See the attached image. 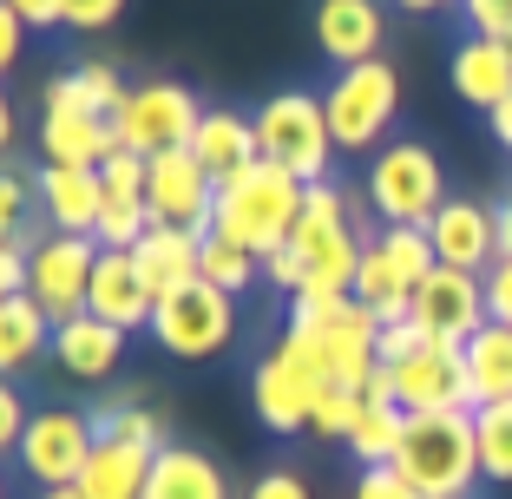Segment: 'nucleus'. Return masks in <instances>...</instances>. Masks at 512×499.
Listing matches in <instances>:
<instances>
[{"instance_id": "nucleus-1", "label": "nucleus", "mask_w": 512, "mask_h": 499, "mask_svg": "<svg viewBox=\"0 0 512 499\" xmlns=\"http://www.w3.org/2000/svg\"><path fill=\"white\" fill-rule=\"evenodd\" d=\"M329 388L335 381H329V362H322V335L309 329H283V342L270 355H256L250 368V408L270 434H302Z\"/></svg>"}, {"instance_id": "nucleus-2", "label": "nucleus", "mask_w": 512, "mask_h": 499, "mask_svg": "<svg viewBox=\"0 0 512 499\" xmlns=\"http://www.w3.org/2000/svg\"><path fill=\"white\" fill-rule=\"evenodd\" d=\"M394 473L421 486V499H473L480 486V440H473V408L453 414H407Z\"/></svg>"}, {"instance_id": "nucleus-3", "label": "nucleus", "mask_w": 512, "mask_h": 499, "mask_svg": "<svg viewBox=\"0 0 512 499\" xmlns=\"http://www.w3.org/2000/svg\"><path fill=\"white\" fill-rule=\"evenodd\" d=\"M302 191H309V184H296L289 171H276V165L256 158L243 178L217 184L211 230H217V237H230V243H243L250 257H270V250H283V243H289V230H296Z\"/></svg>"}, {"instance_id": "nucleus-4", "label": "nucleus", "mask_w": 512, "mask_h": 499, "mask_svg": "<svg viewBox=\"0 0 512 499\" xmlns=\"http://www.w3.org/2000/svg\"><path fill=\"white\" fill-rule=\"evenodd\" d=\"M447 197H453L447 171H440L434 145H421V138H388V145L368 158V204H375L381 224L427 230Z\"/></svg>"}, {"instance_id": "nucleus-5", "label": "nucleus", "mask_w": 512, "mask_h": 499, "mask_svg": "<svg viewBox=\"0 0 512 499\" xmlns=\"http://www.w3.org/2000/svg\"><path fill=\"white\" fill-rule=\"evenodd\" d=\"M256 152H263V165L289 171L296 184H329L335 132H329V112H322V92L289 86L270 106H256Z\"/></svg>"}, {"instance_id": "nucleus-6", "label": "nucleus", "mask_w": 512, "mask_h": 499, "mask_svg": "<svg viewBox=\"0 0 512 499\" xmlns=\"http://www.w3.org/2000/svg\"><path fill=\"white\" fill-rule=\"evenodd\" d=\"M322 112H329L335 152H381L394 112H401V73H394L388 60L348 66V73H335V86L322 92Z\"/></svg>"}, {"instance_id": "nucleus-7", "label": "nucleus", "mask_w": 512, "mask_h": 499, "mask_svg": "<svg viewBox=\"0 0 512 499\" xmlns=\"http://www.w3.org/2000/svg\"><path fill=\"white\" fill-rule=\"evenodd\" d=\"M151 342L165 348V355H178V362H211V355H224L237 342V296H224L204 276L171 289L151 309Z\"/></svg>"}, {"instance_id": "nucleus-8", "label": "nucleus", "mask_w": 512, "mask_h": 499, "mask_svg": "<svg viewBox=\"0 0 512 499\" xmlns=\"http://www.w3.org/2000/svg\"><path fill=\"white\" fill-rule=\"evenodd\" d=\"M204 119L197 92L178 86V79H145L132 86V99L119 106L112 132H119V152H138V158H158V152H184Z\"/></svg>"}, {"instance_id": "nucleus-9", "label": "nucleus", "mask_w": 512, "mask_h": 499, "mask_svg": "<svg viewBox=\"0 0 512 499\" xmlns=\"http://www.w3.org/2000/svg\"><path fill=\"white\" fill-rule=\"evenodd\" d=\"M92 447H99V427H92V414L79 408H33L27 421V440H20V473H27L33 486H79V473H86Z\"/></svg>"}, {"instance_id": "nucleus-10", "label": "nucleus", "mask_w": 512, "mask_h": 499, "mask_svg": "<svg viewBox=\"0 0 512 499\" xmlns=\"http://www.w3.org/2000/svg\"><path fill=\"white\" fill-rule=\"evenodd\" d=\"M145 211H151V224H171V230H197V237L211 230L217 178L191 158V145L145 158Z\"/></svg>"}, {"instance_id": "nucleus-11", "label": "nucleus", "mask_w": 512, "mask_h": 499, "mask_svg": "<svg viewBox=\"0 0 512 499\" xmlns=\"http://www.w3.org/2000/svg\"><path fill=\"white\" fill-rule=\"evenodd\" d=\"M92 263H99V243L92 237H53L40 250H27V296L53 316V329L73 316H86V289H92Z\"/></svg>"}, {"instance_id": "nucleus-12", "label": "nucleus", "mask_w": 512, "mask_h": 499, "mask_svg": "<svg viewBox=\"0 0 512 499\" xmlns=\"http://www.w3.org/2000/svg\"><path fill=\"white\" fill-rule=\"evenodd\" d=\"M407 322H414L427 342H440V348H467L473 335L486 329V289H480V276L434 263V276L414 289V309H407Z\"/></svg>"}, {"instance_id": "nucleus-13", "label": "nucleus", "mask_w": 512, "mask_h": 499, "mask_svg": "<svg viewBox=\"0 0 512 499\" xmlns=\"http://www.w3.org/2000/svg\"><path fill=\"white\" fill-rule=\"evenodd\" d=\"M388 375H394V408H407V414H453V408H473L467 348L421 342L407 362H394Z\"/></svg>"}, {"instance_id": "nucleus-14", "label": "nucleus", "mask_w": 512, "mask_h": 499, "mask_svg": "<svg viewBox=\"0 0 512 499\" xmlns=\"http://www.w3.org/2000/svg\"><path fill=\"white\" fill-rule=\"evenodd\" d=\"M427 243H434V263L467 270V276H486L499 263V204H480V197H447L440 217L427 224Z\"/></svg>"}, {"instance_id": "nucleus-15", "label": "nucleus", "mask_w": 512, "mask_h": 499, "mask_svg": "<svg viewBox=\"0 0 512 499\" xmlns=\"http://www.w3.org/2000/svg\"><path fill=\"white\" fill-rule=\"evenodd\" d=\"M368 217L362 224H316V217H296V230H289V250L302 257V270H309V283L302 289H355V270H362V250H368Z\"/></svg>"}, {"instance_id": "nucleus-16", "label": "nucleus", "mask_w": 512, "mask_h": 499, "mask_svg": "<svg viewBox=\"0 0 512 499\" xmlns=\"http://www.w3.org/2000/svg\"><path fill=\"white\" fill-rule=\"evenodd\" d=\"M151 309H158V296L145 289L132 250H99L92 289H86V316H99V322H112V329L132 335V329H151Z\"/></svg>"}, {"instance_id": "nucleus-17", "label": "nucleus", "mask_w": 512, "mask_h": 499, "mask_svg": "<svg viewBox=\"0 0 512 499\" xmlns=\"http://www.w3.org/2000/svg\"><path fill=\"white\" fill-rule=\"evenodd\" d=\"M381 40H388V20L375 0H316V46L342 73L381 60Z\"/></svg>"}, {"instance_id": "nucleus-18", "label": "nucleus", "mask_w": 512, "mask_h": 499, "mask_svg": "<svg viewBox=\"0 0 512 499\" xmlns=\"http://www.w3.org/2000/svg\"><path fill=\"white\" fill-rule=\"evenodd\" d=\"M453 92L480 112H499L512 99V46L506 33H467V40L453 46V66H447Z\"/></svg>"}, {"instance_id": "nucleus-19", "label": "nucleus", "mask_w": 512, "mask_h": 499, "mask_svg": "<svg viewBox=\"0 0 512 499\" xmlns=\"http://www.w3.org/2000/svg\"><path fill=\"white\" fill-rule=\"evenodd\" d=\"M33 191H40V217L60 230V237H92V230H99V211H106V184H99V171L40 165Z\"/></svg>"}, {"instance_id": "nucleus-20", "label": "nucleus", "mask_w": 512, "mask_h": 499, "mask_svg": "<svg viewBox=\"0 0 512 499\" xmlns=\"http://www.w3.org/2000/svg\"><path fill=\"white\" fill-rule=\"evenodd\" d=\"M53 368L73 381H106L125 368V329H112V322L99 316H73L53 329Z\"/></svg>"}, {"instance_id": "nucleus-21", "label": "nucleus", "mask_w": 512, "mask_h": 499, "mask_svg": "<svg viewBox=\"0 0 512 499\" xmlns=\"http://www.w3.org/2000/svg\"><path fill=\"white\" fill-rule=\"evenodd\" d=\"M191 158L211 171L217 184L243 178V171L263 158L256 152V119H243V112H230V106H204V119H197V132H191Z\"/></svg>"}, {"instance_id": "nucleus-22", "label": "nucleus", "mask_w": 512, "mask_h": 499, "mask_svg": "<svg viewBox=\"0 0 512 499\" xmlns=\"http://www.w3.org/2000/svg\"><path fill=\"white\" fill-rule=\"evenodd\" d=\"M119 152V132L112 119H92V112H46L40 119V158L66 171H99Z\"/></svg>"}, {"instance_id": "nucleus-23", "label": "nucleus", "mask_w": 512, "mask_h": 499, "mask_svg": "<svg viewBox=\"0 0 512 499\" xmlns=\"http://www.w3.org/2000/svg\"><path fill=\"white\" fill-rule=\"evenodd\" d=\"M145 499H230V480L204 447H184L171 440L165 454L151 460V480H145Z\"/></svg>"}, {"instance_id": "nucleus-24", "label": "nucleus", "mask_w": 512, "mask_h": 499, "mask_svg": "<svg viewBox=\"0 0 512 499\" xmlns=\"http://www.w3.org/2000/svg\"><path fill=\"white\" fill-rule=\"evenodd\" d=\"M138 276H145L151 296H171V289L197 283V257H204V237L197 230H171V224H151L138 237Z\"/></svg>"}, {"instance_id": "nucleus-25", "label": "nucleus", "mask_w": 512, "mask_h": 499, "mask_svg": "<svg viewBox=\"0 0 512 499\" xmlns=\"http://www.w3.org/2000/svg\"><path fill=\"white\" fill-rule=\"evenodd\" d=\"M40 362H53V316L33 296L0 303V381H20Z\"/></svg>"}, {"instance_id": "nucleus-26", "label": "nucleus", "mask_w": 512, "mask_h": 499, "mask_svg": "<svg viewBox=\"0 0 512 499\" xmlns=\"http://www.w3.org/2000/svg\"><path fill=\"white\" fill-rule=\"evenodd\" d=\"M125 99H132V86H125L106 60H86V66H73V73L46 79V112H92V119H119Z\"/></svg>"}, {"instance_id": "nucleus-27", "label": "nucleus", "mask_w": 512, "mask_h": 499, "mask_svg": "<svg viewBox=\"0 0 512 499\" xmlns=\"http://www.w3.org/2000/svg\"><path fill=\"white\" fill-rule=\"evenodd\" d=\"M151 460L145 447H125V440H99L79 473V499H145V480H151Z\"/></svg>"}, {"instance_id": "nucleus-28", "label": "nucleus", "mask_w": 512, "mask_h": 499, "mask_svg": "<svg viewBox=\"0 0 512 499\" xmlns=\"http://www.w3.org/2000/svg\"><path fill=\"white\" fill-rule=\"evenodd\" d=\"M348 296H355L381 329H388V322H407V309H414V283L388 263V250H381L375 237H368V250H362V270H355V289H348Z\"/></svg>"}, {"instance_id": "nucleus-29", "label": "nucleus", "mask_w": 512, "mask_h": 499, "mask_svg": "<svg viewBox=\"0 0 512 499\" xmlns=\"http://www.w3.org/2000/svg\"><path fill=\"white\" fill-rule=\"evenodd\" d=\"M467 381H473V408L486 401H512V329L486 322L467 342Z\"/></svg>"}, {"instance_id": "nucleus-30", "label": "nucleus", "mask_w": 512, "mask_h": 499, "mask_svg": "<svg viewBox=\"0 0 512 499\" xmlns=\"http://www.w3.org/2000/svg\"><path fill=\"white\" fill-rule=\"evenodd\" d=\"M92 427H99V440H125V447H145V454H165L171 447L165 414H151L145 401H132V394L99 401V408H92Z\"/></svg>"}, {"instance_id": "nucleus-31", "label": "nucleus", "mask_w": 512, "mask_h": 499, "mask_svg": "<svg viewBox=\"0 0 512 499\" xmlns=\"http://www.w3.org/2000/svg\"><path fill=\"white\" fill-rule=\"evenodd\" d=\"M401 434H407V408H394V401H368L362 421H355V434H348V454L362 460V467H394Z\"/></svg>"}, {"instance_id": "nucleus-32", "label": "nucleus", "mask_w": 512, "mask_h": 499, "mask_svg": "<svg viewBox=\"0 0 512 499\" xmlns=\"http://www.w3.org/2000/svg\"><path fill=\"white\" fill-rule=\"evenodd\" d=\"M473 440H480V480L512 486V401L473 408Z\"/></svg>"}, {"instance_id": "nucleus-33", "label": "nucleus", "mask_w": 512, "mask_h": 499, "mask_svg": "<svg viewBox=\"0 0 512 499\" xmlns=\"http://www.w3.org/2000/svg\"><path fill=\"white\" fill-rule=\"evenodd\" d=\"M197 276H204V283H217L224 296H243V289L263 276V257H250L243 243H230V237H217V230H204V257H197Z\"/></svg>"}, {"instance_id": "nucleus-34", "label": "nucleus", "mask_w": 512, "mask_h": 499, "mask_svg": "<svg viewBox=\"0 0 512 499\" xmlns=\"http://www.w3.org/2000/svg\"><path fill=\"white\" fill-rule=\"evenodd\" d=\"M33 217H40V191H33V178L14 171V165H0V243H14Z\"/></svg>"}, {"instance_id": "nucleus-35", "label": "nucleus", "mask_w": 512, "mask_h": 499, "mask_svg": "<svg viewBox=\"0 0 512 499\" xmlns=\"http://www.w3.org/2000/svg\"><path fill=\"white\" fill-rule=\"evenodd\" d=\"M348 316H355V296H342V289H302V296H289L283 329H335Z\"/></svg>"}, {"instance_id": "nucleus-36", "label": "nucleus", "mask_w": 512, "mask_h": 499, "mask_svg": "<svg viewBox=\"0 0 512 499\" xmlns=\"http://www.w3.org/2000/svg\"><path fill=\"white\" fill-rule=\"evenodd\" d=\"M362 408H368V394H355V388H329V394L316 401V414H309V434L342 440V447H348V434H355Z\"/></svg>"}, {"instance_id": "nucleus-37", "label": "nucleus", "mask_w": 512, "mask_h": 499, "mask_svg": "<svg viewBox=\"0 0 512 499\" xmlns=\"http://www.w3.org/2000/svg\"><path fill=\"white\" fill-rule=\"evenodd\" d=\"M145 230H151L145 204H106V211H99V230H92V243H99V250H138Z\"/></svg>"}, {"instance_id": "nucleus-38", "label": "nucleus", "mask_w": 512, "mask_h": 499, "mask_svg": "<svg viewBox=\"0 0 512 499\" xmlns=\"http://www.w3.org/2000/svg\"><path fill=\"white\" fill-rule=\"evenodd\" d=\"M99 184H106V204H145V158L112 152L106 165H99Z\"/></svg>"}, {"instance_id": "nucleus-39", "label": "nucleus", "mask_w": 512, "mask_h": 499, "mask_svg": "<svg viewBox=\"0 0 512 499\" xmlns=\"http://www.w3.org/2000/svg\"><path fill=\"white\" fill-rule=\"evenodd\" d=\"M27 421H33V408H27V394H20V381H0V460L20 454Z\"/></svg>"}, {"instance_id": "nucleus-40", "label": "nucleus", "mask_w": 512, "mask_h": 499, "mask_svg": "<svg viewBox=\"0 0 512 499\" xmlns=\"http://www.w3.org/2000/svg\"><path fill=\"white\" fill-rule=\"evenodd\" d=\"M348 499H421V486L401 480L394 467H362V480H355V493Z\"/></svg>"}, {"instance_id": "nucleus-41", "label": "nucleus", "mask_w": 512, "mask_h": 499, "mask_svg": "<svg viewBox=\"0 0 512 499\" xmlns=\"http://www.w3.org/2000/svg\"><path fill=\"white\" fill-rule=\"evenodd\" d=\"M243 499H316V493H309V480H302L296 467H270V473H256V480H250Z\"/></svg>"}, {"instance_id": "nucleus-42", "label": "nucleus", "mask_w": 512, "mask_h": 499, "mask_svg": "<svg viewBox=\"0 0 512 499\" xmlns=\"http://www.w3.org/2000/svg\"><path fill=\"white\" fill-rule=\"evenodd\" d=\"M480 289H486V322L512 329V263H493V270L480 276Z\"/></svg>"}, {"instance_id": "nucleus-43", "label": "nucleus", "mask_w": 512, "mask_h": 499, "mask_svg": "<svg viewBox=\"0 0 512 499\" xmlns=\"http://www.w3.org/2000/svg\"><path fill=\"white\" fill-rule=\"evenodd\" d=\"M421 342H427V335L414 329V322H388V329L375 335V362H381V368H394V362H407V355H414Z\"/></svg>"}, {"instance_id": "nucleus-44", "label": "nucleus", "mask_w": 512, "mask_h": 499, "mask_svg": "<svg viewBox=\"0 0 512 499\" xmlns=\"http://www.w3.org/2000/svg\"><path fill=\"white\" fill-rule=\"evenodd\" d=\"M119 14H125V0H66V27H79V33L112 27Z\"/></svg>"}, {"instance_id": "nucleus-45", "label": "nucleus", "mask_w": 512, "mask_h": 499, "mask_svg": "<svg viewBox=\"0 0 512 499\" xmlns=\"http://www.w3.org/2000/svg\"><path fill=\"white\" fill-rule=\"evenodd\" d=\"M263 276H270V283L283 289V296H302V283H309V270H302V257H296V250H289V243H283V250H270V257H263Z\"/></svg>"}, {"instance_id": "nucleus-46", "label": "nucleus", "mask_w": 512, "mask_h": 499, "mask_svg": "<svg viewBox=\"0 0 512 499\" xmlns=\"http://www.w3.org/2000/svg\"><path fill=\"white\" fill-rule=\"evenodd\" d=\"M20 53H27V20H20L14 7L0 0V79H7V73L20 66Z\"/></svg>"}, {"instance_id": "nucleus-47", "label": "nucleus", "mask_w": 512, "mask_h": 499, "mask_svg": "<svg viewBox=\"0 0 512 499\" xmlns=\"http://www.w3.org/2000/svg\"><path fill=\"white\" fill-rule=\"evenodd\" d=\"M467 33H506L512 27V0H460Z\"/></svg>"}, {"instance_id": "nucleus-48", "label": "nucleus", "mask_w": 512, "mask_h": 499, "mask_svg": "<svg viewBox=\"0 0 512 499\" xmlns=\"http://www.w3.org/2000/svg\"><path fill=\"white\" fill-rule=\"evenodd\" d=\"M27 296V250L20 243H0V303Z\"/></svg>"}, {"instance_id": "nucleus-49", "label": "nucleus", "mask_w": 512, "mask_h": 499, "mask_svg": "<svg viewBox=\"0 0 512 499\" xmlns=\"http://www.w3.org/2000/svg\"><path fill=\"white\" fill-rule=\"evenodd\" d=\"M20 20H27V33L33 27H66V0H7Z\"/></svg>"}, {"instance_id": "nucleus-50", "label": "nucleus", "mask_w": 512, "mask_h": 499, "mask_svg": "<svg viewBox=\"0 0 512 499\" xmlns=\"http://www.w3.org/2000/svg\"><path fill=\"white\" fill-rule=\"evenodd\" d=\"M486 125H493V138H499V145H506V152H512V99H506V106H499V112H486Z\"/></svg>"}, {"instance_id": "nucleus-51", "label": "nucleus", "mask_w": 512, "mask_h": 499, "mask_svg": "<svg viewBox=\"0 0 512 499\" xmlns=\"http://www.w3.org/2000/svg\"><path fill=\"white\" fill-rule=\"evenodd\" d=\"M499 263H512V204H499Z\"/></svg>"}, {"instance_id": "nucleus-52", "label": "nucleus", "mask_w": 512, "mask_h": 499, "mask_svg": "<svg viewBox=\"0 0 512 499\" xmlns=\"http://www.w3.org/2000/svg\"><path fill=\"white\" fill-rule=\"evenodd\" d=\"M14 145V106H7V92H0V152Z\"/></svg>"}, {"instance_id": "nucleus-53", "label": "nucleus", "mask_w": 512, "mask_h": 499, "mask_svg": "<svg viewBox=\"0 0 512 499\" xmlns=\"http://www.w3.org/2000/svg\"><path fill=\"white\" fill-rule=\"evenodd\" d=\"M407 14H440V7H453V0H401Z\"/></svg>"}, {"instance_id": "nucleus-54", "label": "nucleus", "mask_w": 512, "mask_h": 499, "mask_svg": "<svg viewBox=\"0 0 512 499\" xmlns=\"http://www.w3.org/2000/svg\"><path fill=\"white\" fill-rule=\"evenodd\" d=\"M33 499H79V486H46V493H33Z\"/></svg>"}, {"instance_id": "nucleus-55", "label": "nucleus", "mask_w": 512, "mask_h": 499, "mask_svg": "<svg viewBox=\"0 0 512 499\" xmlns=\"http://www.w3.org/2000/svg\"><path fill=\"white\" fill-rule=\"evenodd\" d=\"M0 499H7V480H0Z\"/></svg>"}, {"instance_id": "nucleus-56", "label": "nucleus", "mask_w": 512, "mask_h": 499, "mask_svg": "<svg viewBox=\"0 0 512 499\" xmlns=\"http://www.w3.org/2000/svg\"><path fill=\"white\" fill-rule=\"evenodd\" d=\"M506 46H512V27H506Z\"/></svg>"}]
</instances>
